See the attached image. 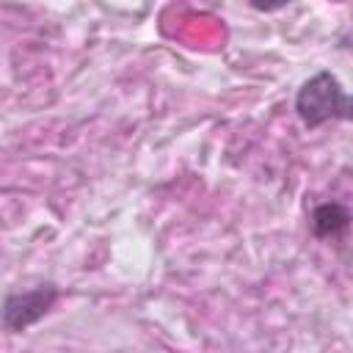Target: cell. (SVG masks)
I'll use <instances>...</instances> for the list:
<instances>
[{"instance_id": "1", "label": "cell", "mask_w": 353, "mask_h": 353, "mask_svg": "<svg viewBox=\"0 0 353 353\" xmlns=\"http://www.w3.org/2000/svg\"><path fill=\"white\" fill-rule=\"evenodd\" d=\"M295 113L298 119L314 130L325 121H336V119H347L350 116V97L342 88L339 77L331 72H317L312 74L295 94Z\"/></svg>"}, {"instance_id": "2", "label": "cell", "mask_w": 353, "mask_h": 353, "mask_svg": "<svg viewBox=\"0 0 353 353\" xmlns=\"http://www.w3.org/2000/svg\"><path fill=\"white\" fill-rule=\"evenodd\" d=\"M58 295H61V290L55 284H39V287L6 295L3 309H0L3 328L11 331V334H19V331L30 328L33 323H39L55 306Z\"/></svg>"}, {"instance_id": "3", "label": "cell", "mask_w": 353, "mask_h": 353, "mask_svg": "<svg viewBox=\"0 0 353 353\" xmlns=\"http://www.w3.org/2000/svg\"><path fill=\"white\" fill-rule=\"evenodd\" d=\"M347 226H350V212L336 201H323L312 212V232L320 240H336L347 232Z\"/></svg>"}]
</instances>
